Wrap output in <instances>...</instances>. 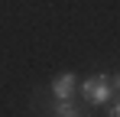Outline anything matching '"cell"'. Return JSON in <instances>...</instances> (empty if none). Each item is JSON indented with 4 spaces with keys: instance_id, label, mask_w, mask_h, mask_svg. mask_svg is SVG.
Instances as JSON below:
<instances>
[{
    "instance_id": "6da1fadb",
    "label": "cell",
    "mask_w": 120,
    "mask_h": 117,
    "mask_svg": "<svg viewBox=\"0 0 120 117\" xmlns=\"http://www.w3.org/2000/svg\"><path fill=\"white\" fill-rule=\"evenodd\" d=\"M110 75H94V78H88V81H81V98L88 101V104H98V107H104L107 101H110Z\"/></svg>"
},
{
    "instance_id": "3957f363",
    "label": "cell",
    "mask_w": 120,
    "mask_h": 117,
    "mask_svg": "<svg viewBox=\"0 0 120 117\" xmlns=\"http://www.w3.org/2000/svg\"><path fill=\"white\" fill-rule=\"evenodd\" d=\"M71 94H75V75L71 72H62L52 81V98H71Z\"/></svg>"
},
{
    "instance_id": "5b68a950",
    "label": "cell",
    "mask_w": 120,
    "mask_h": 117,
    "mask_svg": "<svg viewBox=\"0 0 120 117\" xmlns=\"http://www.w3.org/2000/svg\"><path fill=\"white\" fill-rule=\"evenodd\" d=\"M110 85H114V88H117V91H120V75H117V78H114V81H110Z\"/></svg>"
},
{
    "instance_id": "277c9868",
    "label": "cell",
    "mask_w": 120,
    "mask_h": 117,
    "mask_svg": "<svg viewBox=\"0 0 120 117\" xmlns=\"http://www.w3.org/2000/svg\"><path fill=\"white\" fill-rule=\"evenodd\" d=\"M107 117H120V101H117V104H110V107H107Z\"/></svg>"
},
{
    "instance_id": "7a4b0ae2",
    "label": "cell",
    "mask_w": 120,
    "mask_h": 117,
    "mask_svg": "<svg viewBox=\"0 0 120 117\" xmlns=\"http://www.w3.org/2000/svg\"><path fill=\"white\" fill-rule=\"evenodd\" d=\"M49 117H84L81 114V107L75 104V98H52V104H49Z\"/></svg>"
}]
</instances>
